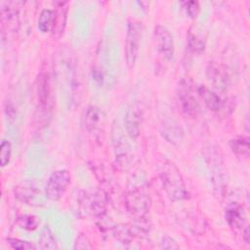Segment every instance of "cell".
<instances>
[{
  "label": "cell",
  "mask_w": 250,
  "mask_h": 250,
  "mask_svg": "<svg viewBox=\"0 0 250 250\" xmlns=\"http://www.w3.org/2000/svg\"><path fill=\"white\" fill-rule=\"evenodd\" d=\"M197 94L209 109L213 111H218L221 108V99L216 93L211 91L206 86H199L197 88Z\"/></svg>",
  "instance_id": "2e32d148"
},
{
  "label": "cell",
  "mask_w": 250,
  "mask_h": 250,
  "mask_svg": "<svg viewBox=\"0 0 250 250\" xmlns=\"http://www.w3.org/2000/svg\"><path fill=\"white\" fill-rule=\"evenodd\" d=\"M154 40L156 42L158 52L167 60L172 61L174 58V37L170 30L161 24H158L154 28Z\"/></svg>",
  "instance_id": "9c48e42d"
},
{
  "label": "cell",
  "mask_w": 250,
  "mask_h": 250,
  "mask_svg": "<svg viewBox=\"0 0 250 250\" xmlns=\"http://www.w3.org/2000/svg\"><path fill=\"white\" fill-rule=\"evenodd\" d=\"M80 204L86 213L102 218L106 211V195L101 189L82 191L79 196Z\"/></svg>",
  "instance_id": "5b68a950"
},
{
  "label": "cell",
  "mask_w": 250,
  "mask_h": 250,
  "mask_svg": "<svg viewBox=\"0 0 250 250\" xmlns=\"http://www.w3.org/2000/svg\"><path fill=\"white\" fill-rule=\"evenodd\" d=\"M6 241L11 248L17 249V250H35L37 248V246H35L33 243L24 241V240H21L18 238L8 237L6 239Z\"/></svg>",
  "instance_id": "d4e9b609"
},
{
  "label": "cell",
  "mask_w": 250,
  "mask_h": 250,
  "mask_svg": "<svg viewBox=\"0 0 250 250\" xmlns=\"http://www.w3.org/2000/svg\"><path fill=\"white\" fill-rule=\"evenodd\" d=\"M250 231H249V227H246L244 231H243V239L246 243H249V240H250Z\"/></svg>",
  "instance_id": "f1b7e54d"
},
{
  "label": "cell",
  "mask_w": 250,
  "mask_h": 250,
  "mask_svg": "<svg viewBox=\"0 0 250 250\" xmlns=\"http://www.w3.org/2000/svg\"><path fill=\"white\" fill-rule=\"evenodd\" d=\"M160 246L163 249H178L180 248V246L177 244V242L169 237V236H163L160 242Z\"/></svg>",
  "instance_id": "83f0119b"
},
{
  "label": "cell",
  "mask_w": 250,
  "mask_h": 250,
  "mask_svg": "<svg viewBox=\"0 0 250 250\" xmlns=\"http://www.w3.org/2000/svg\"><path fill=\"white\" fill-rule=\"evenodd\" d=\"M112 144L113 149L115 153L116 162L119 166H127L129 165L132 159V153L130 149V146L122 134V131L117 127L113 130L112 135Z\"/></svg>",
  "instance_id": "7c38bea8"
},
{
  "label": "cell",
  "mask_w": 250,
  "mask_h": 250,
  "mask_svg": "<svg viewBox=\"0 0 250 250\" xmlns=\"http://www.w3.org/2000/svg\"><path fill=\"white\" fill-rule=\"evenodd\" d=\"M16 197L24 204L31 206H41V192L32 181H23L15 188Z\"/></svg>",
  "instance_id": "30bf717a"
},
{
  "label": "cell",
  "mask_w": 250,
  "mask_h": 250,
  "mask_svg": "<svg viewBox=\"0 0 250 250\" xmlns=\"http://www.w3.org/2000/svg\"><path fill=\"white\" fill-rule=\"evenodd\" d=\"M192 86V82L189 79H182L178 86L177 95L183 111L194 117L200 111V107L193 95Z\"/></svg>",
  "instance_id": "8992f818"
},
{
  "label": "cell",
  "mask_w": 250,
  "mask_h": 250,
  "mask_svg": "<svg viewBox=\"0 0 250 250\" xmlns=\"http://www.w3.org/2000/svg\"><path fill=\"white\" fill-rule=\"evenodd\" d=\"M54 21V11L50 9H44L41 11L38 21L37 27L42 33H47L52 30Z\"/></svg>",
  "instance_id": "ffe728a7"
},
{
  "label": "cell",
  "mask_w": 250,
  "mask_h": 250,
  "mask_svg": "<svg viewBox=\"0 0 250 250\" xmlns=\"http://www.w3.org/2000/svg\"><path fill=\"white\" fill-rule=\"evenodd\" d=\"M73 248L76 249V250L77 249H92V245H91V242H90L89 238L85 234L81 233L76 238Z\"/></svg>",
  "instance_id": "4316f807"
},
{
  "label": "cell",
  "mask_w": 250,
  "mask_h": 250,
  "mask_svg": "<svg viewBox=\"0 0 250 250\" xmlns=\"http://www.w3.org/2000/svg\"><path fill=\"white\" fill-rule=\"evenodd\" d=\"M143 107L138 103L132 104L126 111L124 117V125L127 135L133 140L139 138L141 134V124L143 121Z\"/></svg>",
  "instance_id": "8fae6325"
},
{
  "label": "cell",
  "mask_w": 250,
  "mask_h": 250,
  "mask_svg": "<svg viewBox=\"0 0 250 250\" xmlns=\"http://www.w3.org/2000/svg\"><path fill=\"white\" fill-rule=\"evenodd\" d=\"M24 5L22 1L1 2V23L2 33L5 31H16L19 26L20 11Z\"/></svg>",
  "instance_id": "52a82bcc"
},
{
  "label": "cell",
  "mask_w": 250,
  "mask_h": 250,
  "mask_svg": "<svg viewBox=\"0 0 250 250\" xmlns=\"http://www.w3.org/2000/svg\"><path fill=\"white\" fill-rule=\"evenodd\" d=\"M184 8L186 11V14L190 19H196L199 14V4L196 1H187L184 3Z\"/></svg>",
  "instance_id": "484cf974"
},
{
  "label": "cell",
  "mask_w": 250,
  "mask_h": 250,
  "mask_svg": "<svg viewBox=\"0 0 250 250\" xmlns=\"http://www.w3.org/2000/svg\"><path fill=\"white\" fill-rule=\"evenodd\" d=\"M103 118H104V113L98 106H95V105L89 106L86 110L85 117H84L85 128L89 132L95 131L100 126Z\"/></svg>",
  "instance_id": "e0dca14e"
},
{
  "label": "cell",
  "mask_w": 250,
  "mask_h": 250,
  "mask_svg": "<svg viewBox=\"0 0 250 250\" xmlns=\"http://www.w3.org/2000/svg\"><path fill=\"white\" fill-rule=\"evenodd\" d=\"M142 37V26L135 20H129L127 24V33L125 39V59L127 66L134 67L140 49Z\"/></svg>",
  "instance_id": "3957f363"
},
{
  "label": "cell",
  "mask_w": 250,
  "mask_h": 250,
  "mask_svg": "<svg viewBox=\"0 0 250 250\" xmlns=\"http://www.w3.org/2000/svg\"><path fill=\"white\" fill-rule=\"evenodd\" d=\"M159 177L167 196L172 201H180L189 197L182 174L173 162L164 160L160 164Z\"/></svg>",
  "instance_id": "6da1fadb"
},
{
  "label": "cell",
  "mask_w": 250,
  "mask_h": 250,
  "mask_svg": "<svg viewBox=\"0 0 250 250\" xmlns=\"http://www.w3.org/2000/svg\"><path fill=\"white\" fill-rule=\"evenodd\" d=\"M162 135L171 144L177 145L183 139V130L174 122H165L162 125Z\"/></svg>",
  "instance_id": "ac0fdd59"
},
{
  "label": "cell",
  "mask_w": 250,
  "mask_h": 250,
  "mask_svg": "<svg viewBox=\"0 0 250 250\" xmlns=\"http://www.w3.org/2000/svg\"><path fill=\"white\" fill-rule=\"evenodd\" d=\"M125 204L127 210L136 218L146 217L149 212L151 199L145 185H135L130 188L126 196Z\"/></svg>",
  "instance_id": "7a4b0ae2"
},
{
  "label": "cell",
  "mask_w": 250,
  "mask_h": 250,
  "mask_svg": "<svg viewBox=\"0 0 250 250\" xmlns=\"http://www.w3.org/2000/svg\"><path fill=\"white\" fill-rule=\"evenodd\" d=\"M225 218L229 226L235 229H240L246 222L244 208L238 203H232L226 209Z\"/></svg>",
  "instance_id": "5bb4252c"
},
{
  "label": "cell",
  "mask_w": 250,
  "mask_h": 250,
  "mask_svg": "<svg viewBox=\"0 0 250 250\" xmlns=\"http://www.w3.org/2000/svg\"><path fill=\"white\" fill-rule=\"evenodd\" d=\"M38 247L40 249H49V250H54L58 248L55 236L53 235V232L47 226L44 228V229L41 232V235L39 237Z\"/></svg>",
  "instance_id": "44dd1931"
},
{
  "label": "cell",
  "mask_w": 250,
  "mask_h": 250,
  "mask_svg": "<svg viewBox=\"0 0 250 250\" xmlns=\"http://www.w3.org/2000/svg\"><path fill=\"white\" fill-rule=\"evenodd\" d=\"M37 95L40 107L43 110H49L51 108L52 88L49 75L46 73H40L37 78Z\"/></svg>",
  "instance_id": "4fadbf2b"
},
{
  "label": "cell",
  "mask_w": 250,
  "mask_h": 250,
  "mask_svg": "<svg viewBox=\"0 0 250 250\" xmlns=\"http://www.w3.org/2000/svg\"><path fill=\"white\" fill-rule=\"evenodd\" d=\"M39 219L34 215H23L17 219L16 224L23 229L26 230H34L39 226Z\"/></svg>",
  "instance_id": "7402d4cb"
},
{
  "label": "cell",
  "mask_w": 250,
  "mask_h": 250,
  "mask_svg": "<svg viewBox=\"0 0 250 250\" xmlns=\"http://www.w3.org/2000/svg\"><path fill=\"white\" fill-rule=\"evenodd\" d=\"M206 75L209 82L221 91L227 90L231 83V78L228 68L224 64L214 61L209 62L206 67Z\"/></svg>",
  "instance_id": "ba28073f"
},
{
  "label": "cell",
  "mask_w": 250,
  "mask_h": 250,
  "mask_svg": "<svg viewBox=\"0 0 250 250\" xmlns=\"http://www.w3.org/2000/svg\"><path fill=\"white\" fill-rule=\"evenodd\" d=\"M231 151L238 156H248L250 151V142L247 137H236L229 141Z\"/></svg>",
  "instance_id": "d6986e66"
},
{
  "label": "cell",
  "mask_w": 250,
  "mask_h": 250,
  "mask_svg": "<svg viewBox=\"0 0 250 250\" xmlns=\"http://www.w3.org/2000/svg\"><path fill=\"white\" fill-rule=\"evenodd\" d=\"M71 181L69 172L65 169L54 171L46 184L45 197L51 201H58L62 197Z\"/></svg>",
  "instance_id": "277c9868"
},
{
  "label": "cell",
  "mask_w": 250,
  "mask_h": 250,
  "mask_svg": "<svg viewBox=\"0 0 250 250\" xmlns=\"http://www.w3.org/2000/svg\"><path fill=\"white\" fill-rule=\"evenodd\" d=\"M12 156V145L9 141L3 140L0 146V163L4 167L9 164Z\"/></svg>",
  "instance_id": "cb8c5ba5"
},
{
  "label": "cell",
  "mask_w": 250,
  "mask_h": 250,
  "mask_svg": "<svg viewBox=\"0 0 250 250\" xmlns=\"http://www.w3.org/2000/svg\"><path fill=\"white\" fill-rule=\"evenodd\" d=\"M67 2H56V10L54 11V21L52 27V34L54 37H61L66 22L67 15Z\"/></svg>",
  "instance_id": "9a60e30c"
},
{
  "label": "cell",
  "mask_w": 250,
  "mask_h": 250,
  "mask_svg": "<svg viewBox=\"0 0 250 250\" xmlns=\"http://www.w3.org/2000/svg\"><path fill=\"white\" fill-rule=\"evenodd\" d=\"M188 47L190 52L194 54H200L204 51L205 43L200 37L189 31L188 34Z\"/></svg>",
  "instance_id": "603a6c76"
}]
</instances>
